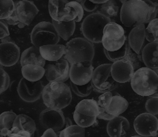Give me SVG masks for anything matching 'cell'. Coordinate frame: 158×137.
Wrapping results in <instances>:
<instances>
[{
    "label": "cell",
    "instance_id": "obj_1",
    "mask_svg": "<svg viewBox=\"0 0 158 137\" xmlns=\"http://www.w3.org/2000/svg\"><path fill=\"white\" fill-rule=\"evenodd\" d=\"M102 43L106 56L110 61L114 62L126 56L127 38L121 25L114 21L107 24L104 28Z\"/></svg>",
    "mask_w": 158,
    "mask_h": 137
},
{
    "label": "cell",
    "instance_id": "obj_44",
    "mask_svg": "<svg viewBox=\"0 0 158 137\" xmlns=\"http://www.w3.org/2000/svg\"><path fill=\"white\" fill-rule=\"evenodd\" d=\"M49 136H52V137H57L58 136V134H57V131H55L54 130H53L52 128H48L46 129V130L44 133L43 134L42 137H49Z\"/></svg>",
    "mask_w": 158,
    "mask_h": 137
},
{
    "label": "cell",
    "instance_id": "obj_20",
    "mask_svg": "<svg viewBox=\"0 0 158 137\" xmlns=\"http://www.w3.org/2000/svg\"><path fill=\"white\" fill-rule=\"evenodd\" d=\"M20 62L22 66L26 65H37L44 67L46 60L41 56L39 47L33 45L22 53Z\"/></svg>",
    "mask_w": 158,
    "mask_h": 137
},
{
    "label": "cell",
    "instance_id": "obj_23",
    "mask_svg": "<svg viewBox=\"0 0 158 137\" xmlns=\"http://www.w3.org/2000/svg\"><path fill=\"white\" fill-rule=\"evenodd\" d=\"M65 15L62 21L80 22L84 17V11L80 3L77 2H69L65 6Z\"/></svg>",
    "mask_w": 158,
    "mask_h": 137
},
{
    "label": "cell",
    "instance_id": "obj_34",
    "mask_svg": "<svg viewBox=\"0 0 158 137\" xmlns=\"http://www.w3.org/2000/svg\"><path fill=\"white\" fill-rule=\"evenodd\" d=\"M15 11L13 0H0V20H4Z\"/></svg>",
    "mask_w": 158,
    "mask_h": 137
},
{
    "label": "cell",
    "instance_id": "obj_13",
    "mask_svg": "<svg viewBox=\"0 0 158 137\" xmlns=\"http://www.w3.org/2000/svg\"><path fill=\"white\" fill-rule=\"evenodd\" d=\"M40 123L44 128H52L55 131H60L65 127V117L60 109L47 108L40 113Z\"/></svg>",
    "mask_w": 158,
    "mask_h": 137
},
{
    "label": "cell",
    "instance_id": "obj_26",
    "mask_svg": "<svg viewBox=\"0 0 158 137\" xmlns=\"http://www.w3.org/2000/svg\"><path fill=\"white\" fill-rule=\"evenodd\" d=\"M45 68L37 65H26L22 66L21 69L23 77L30 82L40 80L45 75Z\"/></svg>",
    "mask_w": 158,
    "mask_h": 137
},
{
    "label": "cell",
    "instance_id": "obj_9",
    "mask_svg": "<svg viewBox=\"0 0 158 137\" xmlns=\"http://www.w3.org/2000/svg\"><path fill=\"white\" fill-rule=\"evenodd\" d=\"M60 37L57 33L52 23L42 21L36 25L31 33V42L33 45L40 47L43 45L58 44Z\"/></svg>",
    "mask_w": 158,
    "mask_h": 137
},
{
    "label": "cell",
    "instance_id": "obj_16",
    "mask_svg": "<svg viewBox=\"0 0 158 137\" xmlns=\"http://www.w3.org/2000/svg\"><path fill=\"white\" fill-rule=\"evenodd\" d=\"M20 58V49L15 43L2 42L0 43V65L12 66L19 61Z\"/></svg>",
    "mask_w": 158,
    "mask_h": 137
},
{
    "label": "cell",
    "instance_id": "obj_21",
    "mask_svg": "<svg viewBox=\"0 0 158 137\" xmlns=\"http://www.w3.org/2000/svg\"><path fill=\"white\" fill-rule=\"evenodd\" d=\"M41 56L45 60L53 62L62 58L65 54V45L60 44H51L39 47Z\"/></svg>",
    "mask_w": 158,
    "mask_h": 137
},
{
    "label": "cell",
    "instance_id": "obj_43",
    "mask_svg": "<svg viewBox=\"0 0 158 137\" xmlns=\"http://www.w3.org/2000/svg\"><path fill=\"white\" fill-rule=\"evenodd\" d=\"M10 36L8 24L4 20H0V40Z\"/></svg>",
    "mask_w": 158,
    "mask_h": 137
},
{
    "label": "cell",
    "instance_id": "obj_31",
    "mask_svg": "<svg viewBox=\"0 0 158 137\" xmlns=\"http://www.w3.org/2000/svg\"><path fill=\"white\" fill-rule=\"evenodd\" d=\"M73 119L75 122L78 126L85 127V128L94 126L97 122V117L84 115V114L77 112L76 110H75L73 113Z\"/></svg>",
    "mask_w": 158,
    "mask_h": 137
},
{
    "label": "cell",
    "instance_id": "obj_7",
    "mask_svg": "<svg viewBox=\"0 0 158 137\" xmlns=\"http://www.w3.org/2000/svg\"><path fill=\"white\" fill-rule=\"evenodd\" d=\"M111 19L101 12H94L84 19L81 24V30L84 38L93 43H102L103 30L110 23Z\"/></svg>",
    "mask_w": 158,
    "mask_h": 137
},
{
    "label": "cell",
    "instance_id": "obj_24",
    "mask_svg": "<svg viewBox=\"0 0 158 137\" xmlns=\"http://www.w3.org/2000/svg\"><path fill=\"white\" fill-rule=\"evenodd\" d=\"M12 127L17 130H23L30 132L31 136L34 135L36 129L35 122L29 116L23 114L17 115L12 124Z\"/></svg>",
    "mask_w": 158,
    "mask_h": 137
},
{
    "label": "cell",
    "instance_id": "obj_38",
    "mask_svg": "<svg viewBox=\"0 0 158 137\" xmlns=\"http://www.w3.org/2000/svg\"><path fill=\"white\" fill-rule=\"evenodd\" d=\"M145 108L147 113L157 115L158 114V97H149L145 104Z\"/></svg>",
    "mask_w": 158,
    "mask_h": 137
},
{
    "label": "cell",
    "instance_id": "obj_22",
    "mask_svg": "<svg viewBox=\"0 0 158 137\" xmlns=\"http://www.w3.org/2000/svg\"><path fill=\"white\" fill-rule=\"evenodd\" d=\"M129 106V103L125 98L119 94H114L110 100L107 113L113 116H118L125 113Z\"/></svg>",
    "mask_w": 158,
    "mask_h": 137
},
{
    "label": "cell",
    "instance_id": "obj_30",
    "mask_svg": "<svg viewBox=\"0 0 158 137\" xmlns=\"http://www.w3.org/2000/svg\"><path fill=\"white\" fill-rule=\"evenodd\" d=\"M86 135V129L85 127H81L77 125H71L64 127V129L60 130L59 136L60 137H72L79 136L83 137Z\"/></svg>",
    "mask_w": 158,
    "mask_h": 137
},
{
    "label": "cell",
    "instance_id": "obj_42",
    "mask_svg": "<svg viewBox=\"0 0 158 137\" xmlns=\"http://www.w3.org/2000/svg\"><path fill=\"white\" fill-rule=\"evenodd\" d=\"M8 136H20V137H31V135L30 132L27 131H23V130H17L15 127H12L10 130V133Z\"/></svg>",
    "mask_w": 158,
    "mask_h": 137
},
{
    "label": "cell",
    "instance_id": "obj_25",
    "mask_svg": "<svg viewBox=\"0 0 158 137\" xmlns=\"http://www.w3.org/2000/svg\"><path fill=\"white\" fill-rule=\"evenodd\" d=\"M75 23L74 21H56L52 20V24L54 26L59 36L63 40L67 41L73 36L75 30Z\"/></svg>",
    "mask_w": 158,
    "mask_h": 137
},
{
    "label": "cell",
    "instance_id": "obj_8",
    "mask_svg": "<svg viewBox=\"0 0 158 137\" xmlns=\"http://www.w3.org/2000/svg\"><path fill=\"white\" fill-rule=\"evenodd\" d=\"M112 64H103L94 69L92 76V88L100 93L112 91L117 87L118 82L111 75Z\"/></svg>",
    "mask_w": 158,
    "mask_h": 137
},
{
    "label": "cell",
    "instance_id": "obj_35",
    "mask_svg": "<svg viewBox=\"0 0 158 137\" xmlns=\"http://www.w3.org/2000/svg\"><path fill=\"white\" fill-rule=\"evenodd\" d=\"M17 114L12 111H6L0 114V130L3 128L10 130Z\"/></svg>",
    "mask_w": 158,
    "mask_h": 137
},
{
    "label": "cell",
    "instance_id": "obj_14",
    "mask_svg": "<svg viewBox=\"0 0 158 137\" xmlns=\"http://www.w3.org/2000/svg\"><path fill=\"white\" fill-rule=\"evenodd\" d=\"M134 72L131 62L126 57L116 60L112 64L111 75L118 83H126L130 81Z\"/></svg>",
    "mask_w": 158,
    "mask_h": 137
},
{
    "label": "cell",
    "instance_id": "obj_11",
    "mask_svg": "<svg viewBox=\"0 0 158 137\" xmlns=\"http://www.w3.org/2000/svg\"><path fill=\"white\" fill-rule=\"evenodd\" d=\"M134 127L141 136H156L158 132V119L151 113H142L135 119Z\"/></svg>",
    "mask_w": 158,
    "mask_h": 137
},
{
    "label": "cell",
    "instance_id": "obj_41",
    "mask_svg": "<svg viewBox=\"0 0 158 137\" xmlns=\"http://www.w3.org/2000/svg\"><path fill=\"white\" fill-rule=\"evenodd\" d=\"M4 21L7 24H9L10 25H18V27L20 28H23L26 26V25H25L24 24L20 23L19 21L18 20L17 16H16V15L15 13V11H14L13 13L12 14L11 16H10V17H9L8 18L6 19H4Z\"/></svg>",
    "mask_w": 158,
    "mask_h": 137
},
{
    "label": "cell",
    "instance_id": "obj_2",
    "mask_svg": "<svg viewBox=\"0 0 158 137\" xmlns=\"http://www.w3.org/2000/svg\"><path fill=\"white\" fill-rule=\"evenodd\" d=\"M93 70L92 61H84L71 65L69 70L71 87L77 96L87 97L91 93Z\"/></svg>",
    "mask_w": 158,
    "mask_h": 137
},
{
    "label": "cell",
    "instance_id": "obj_45",
    "mask_svg": "<svg viewBox=\"0 0 158 137\" xmlns=\"http://www.w3.org/2000/svg\"><path fill=\"white\" fill-rule=\"evenodd\" d=\"M89 1L92 2L94 3V4H102L103 3L108 1V0H89Z\"/></svg>",
    "mask_w": 158,
    "mask_h": 137
},
{
    "label": "cell",
    "instance_id": "obj_29",
    "mask_svg": "<svg viewBox=\"0 0 158 137\" xmlns=\"http://www.w3.org/2000/svg\"><path fill=\"white\" fill-rule=\"evenodd\" d=\"M112 95L113 93L111 91H107L103 93L99 97V100L97 101L98 106H99V114L97 116L98 119L109 121L114 117V116L107 113V108L108 106Z\"/></svg>",
    "mask_w": 158,
    "mask_h": 137
},
{
    "label": "cell",
    "instance_id": "obj_49",
    "mask_svg": "<svg viewBox=\"0 0 158 137\" xmlns=\"http://www.w3.org/2000/svg\"><path fill=\"white\" fill-rule=\"evenodd\" d=\"M120 1H121V2L122 3V4H123V3L125 2H127V1H128V0H120Z\"/></svg>",
    "mask_w": 158,
    "mask_h": 137
},
{
    "label": "cell",
    "instance_id": "obj_6",
    "mask_svg": "<svg viewBox=\"0 0 158 137\" xmlns=\"http://www.w3.org/2000/svg\"><path fill=\"white\" fill-rule=\"evenodd\" d=\"M94 56L93 45L85 38H75L66 44L64 57L70 65L84 61H93Z\"/></svg>",
    "mask_w": 158,
    "mask_h": 137
},
{
    "label": "cell",
    "instance_id": "obj_17",
    "mask_svg": "<svg viewBox=\"0 0 158 137\" xmlns=\"http://www.w3.org/2000/svg\"><path fill=\"white\" fill-rule=\"evenodd\" d=\"M145 24L136 25L131 30L127 37V42L131 49L138 55H141L144 47Z\"/></svg>",
    "mask_w": 158,
    "mask_h": 137
},
{
    "label": "cell",
    "instance_id": "obj_28",
    "mask_svg": "<svg viewBox=\"0 0 158 137\" xmlns=\"http://www.w3.org/2000/svg\"><path fill=\"white\" fill-rule=\"evenodd\" d=\"M68 2V0H49V13L52 20L62 21L66 13L65 6Z\"/></svg>",
    "mask_w": 158,
    "mask_h": 137
},
{
    "label": "cell",
    "instance_id": "obj_48",
    "mask_svg": "<svg viewBox=\"0 0 158 137\" xmlns=\"http://www.w3.org/2000/svg\"><path fill=\"white\" fill-rule=\"evenodd\" d=\"M68 1L69 2H79V3H81L82 0H68Z\"/></svg>",
    "mask_w": 158,
    "mask_h": 137
},
{
    "label": "cell",
    "instance_id": "obj_3",
    "mask_svg": "<svg viewBox=\"0 0 158 137\" xmlns=\"http://www.w3.org/2000/svg\"><path fill=\"white\" fill-rule=\"evenodd\" d=\"M130 81L133 91L138 95L158 97V69L140 67L134 73Z\"/></svg>",
    "mask_w": 158,
    "mask_h": 137
},
{
    "label": "cell",
    "instance_id": "obj_5",
    "mask_svg": "<svg viewBox=\"0 0 158 137\" xmlns=\"http://www.w3.org/2000/svg\"><path fill=\"white\" fill-rule=\"evenodd\" d=\"M148 15L149 8L143 0H128L121 9V21L125 27L146 24Z\"/></svg>",
    "mask_w": 158,
    "mask_h": 137
},
{
    "label": "cell",
    "instance_id": "obj_47",
    "mask_svg": "<svg viewBox=\"0 0 158 137\" xmlns=\"http://www.w3.org/2000/svg\"><path fill=\"white\" fill-rule=\"evenodd\" d=\"M1 41L2 42H8V41H10V36H6V37L4 38V39H1Z\"/></svg>",
    "mask_w": 158,
    "mask_h": 137
},
{
    "label": "cell",
    "instance_id": "obj_12",
    "mask_svg": "<svg viewBox=\"0 0 158 137\" xmlns=\"http://www.w3.org/2000/svg\"><path fill=\"white\" fill-rule=\"evenodd\" d=\"M45 69V75L49 82H65L69 78L70 64L65 58L47 64Z\"/></svg>",
    "mask_w": 158,
    "mask_h": 137
},
{
    "label": "cell",
    "instance_id": "obj_4",
    "mask_svg": "<svg viewBox=\"0 0 158 137\" xmlns=\"http://www.w3.org/2000/svg\"><path fill=\"white\" fill-rule=\"evenodd\" d=\"M42 98L47 108L62 110L71 103L72 93L64 82H52L44 87Z\"/></svg>",
    "mask_w": 158,
    "mask_h": 137
},
{
    "label": "cell",
    "instance_id": "obj_37",
    "mask_svg": "<svg viewBox=\"0 0 158 137\" xmlns=\"http://www.w3.org/2000/svg\"><path fill=\"white\" fill-rule=\"evenodd\" d=\"M10 84V78L5 70L0 66V95L9 88Z\"/></svg>",
    "mask_w": 158,
    "mask_h": 137
},
{
    "label": "cell",
    "instance_id": "obj_10",
    "mask_svg": "<svg viewBox=\"0 0 158 137\" xmlns=\"http://www.w3.org/2000/svg\"><path fill=\"white\" fill-rule=\"evenodd\" d=\"M44 86L40 80L30 82L22 78L17 87V93L22 100L27 103L38 101L42 96Z\"/></svg>",
    "mask_w": 158,
    "mask_h": 137
},
{
    "label": "cell",
    "instance_id": "obj_27",
    "mask_svg": "<svg viewBox=\"0 0 158 137\" xmlns=\"http://www.w3.org/2000/svg\"><path fill=\"white\" fill-rule=\"evenodd\" d=\"M75 110L87 116L97 117L99 114L98 103L93 99H86V100H81L75 106Z\"/></svg>",
    "mask_w": 158,
    "mask_h": 137
},
{
    "label": "cell",
    "instance_id": "obj_33",
    "mask_svg": "<svg viewBox=\"0 0 158 137\" xmlns=\"http://www.w3.org/2000/svg\"><path fill=\"white\" fill-rule=\"evenodd\" d=\"M145 38L148 42L158 41V17L148 24L145 29Z\"/></svg>",
    "mask_w": 158,
    "mask_h": 137
},
{
    "label": "cell",
    "instance_id": "obj_40",
    "mask_svg": "<svg viewBox=\"0 0 158 137\" xmlns=\"http://www.w3.org/2000/svg\"><path fill=\"white\" fill-rule=\"evenodd\" d=\"M80 4L84 11L88 12L96 11L98 7H99V4H94V3L89 1V0H82Z\"/></svg>",
    "mask_w": 158,
    "mask_h": 137
},
{
    "label": "cell",
    "instance_id": "obj_19",
    "mask_svg": "<svg viewBox=\"0 0 158 137\" xmlns=\"http://www.w3.org/2000/svg\"><path fill=\"white\" fill-rule=\"evenodd\" d=\"M144 65L150 69H158V41L149 42L144 47L141 54Z\"/></svg>",
    "mask_w": 158,
    "mask_h": 137
},
{
    "label": "cell",
    "instance_id": "obj_15",
    "mask_svg": "<svg viewBox=\"0 0 158 137\" xmlns=\"http://www.w3.org/2000/svg\"><path fill=\"white\" fill-rule=\"evenodd\" d=\"M34 3L29 0H21L15 3V13L20 23L29 25L39 13Z\"/></svg>",
    "mask_w": 158,
    "mask_h": 137
},
{
    "label": "cell",
    "instance_id": "obj_32",
    "mask_svg": "<svg viewBox=\"0 0 158 137\" xmlns=\"http://www.w3.org/2000/svg\"><path fill=\"white\" fill-rule=\"evenodd\" d=\"M118 6L114 0H108L102 4L99 12L109 18L115 17L118 14Z\"/></svg>",
    "mask_w": 158,
    "mask_h": 137
},
{
    "label": "cell",
    "instance_id": "obj_18",
    "mask_svg": "<svg viewBox=\"0 0 158 137\" xmlns=\"http://www.w3.org/2000/svg\"><path fill=\"white\" fill-rule=\"evenodd\" d=\"M130 127L129 121L124 117L116 116L107 124V133L111 137H121L126 135Z\"/></svg>",
    "mask_w": 158,
    "mask_h": 137
},
{
    "label": "cell",
    "instance_id": "obj_46",
    "mask_svg": "<svg viewBox=\"0 0 158 137\" xmlns=\"http://www.w3.org/2000/svg\"><path fill=\"white\" fill-rule=\"evenodd\" d=\"M65 120H66V123H65V127H67V126H69L72 125V122L71 119H69V118H65Z\"/></svg>",
    "mask_w": 158,
    "mask_h": 137
},
{
    "label": "cell",
    "instance_id": "obj_39",
    "mask_svg": "<svg viewBox=\"0 0 158 137\" xmlns=\"http://www.w3.org/2000/svg\"><path fill=\"white\" fill-rule=\"evenodd\" d=\"M149 8V15H148L147 24H148L151 21L157 17L158 15V4L156 2H153L151 0H143Z\"/></svg>",
    "mask_w": 158,
    "mask_h": 137
},
{
    "label": "cell",
    "instance_id": "obj_36",
    "mask_svg": "<svg viewBox=\"0 0 158 137\" xmlns=\"http://www.w3.org/2000/svg\"><path fill=\"white\" fill-rule=\"evenodd\" d=\"M125 57L128 58L129 60V61L131 62L135 71L141 67L142 61H143V60H142L141 55H138V54L134 52V51L131 49V47L129 46V45L127 47V52Z\"/></svg>",
    "mask_w": 158,
    "mask_h": 137
}]
</instances>
